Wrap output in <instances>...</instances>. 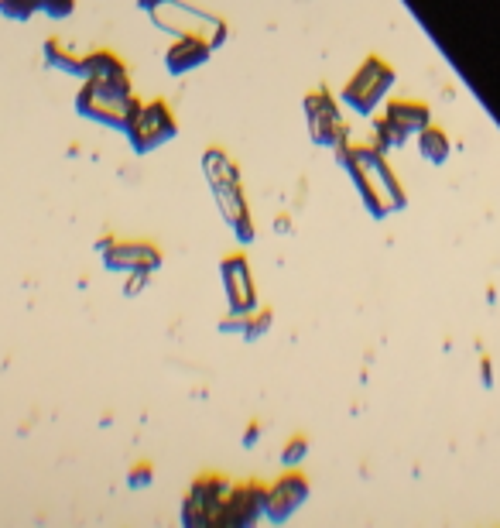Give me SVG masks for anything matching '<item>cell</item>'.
<instances>
[{"mask_svg":"<svg viewBox=\"0 0 500 528\" xmlns=\"http://www.w3.org/2000/svg\"><path fill=\"white\" fill-rule=\"evenodd\" d=\"M336 162L350 172L353 186H357L360 199L370 210L374 220H384L387 213L405 210V189L394 179V168L387 165L384 151H377L374 144H353L350 138L336 144Z\"/></svg>","mask_w":500,"mask_h":528,"instance_id":"6da1fadb","label":"cell"},{"mask_svg":"<svg viewBox=\"0 0 500 528\" xmlns=\"http://www.w3.org/2000/svg\"><path fill=\"white\" fill-rule=\"evenodd\" d=\"M203 172L209 186H213V196L220 203L223 216H227V223L233 227V234H237L240 244H250L254 240V220H250L244 186H240V172L233 165V158L223 148H209L203 155Z\"/></svg>","mask_w":500,"mask_h":528,"instance_id":"7a4b0ae2","label":"cell"},{"mask_svg":"<svg viewBox=\"0 0 500 528\" xmlns=\"http://www.w3.org/2000/svg\"><path fill=\"white\" fill-rule=\"evenodd\" d=\"M391 86H394V66L384 62L381 55H370V59L360 62V69L350 76V83L343 86V103L357 117H370Z\"/></svg>","mask_w":500,"mask_h":528,"instance_id":"3957f363","label":"cell"},{"mask_svg":"<svg viewBox=\"0 0 500 528\" xmlns=\"http://www.w3.org/2000/svg\"><path fill=\"white\" fill-rule=\"evenodd\" d=\"M124 134L137 155H148V151L161 148V144H168L179 134V120H175L172 107L165 100H151L134 110Z\"/></svg>","mask_w":500,"mask_h":528,"instance_id":"277c9868","label":"cell"},{"mask_svg":"<svg viewBox=\"0 0 500 528\" xmlns=\"http://www.w3.org/2000/svg\"><path fill=\"white\" fill-rule=\"evenodd\" d=\"M230 487L233 484L227 477H199L182 504V525L185 528L223 525V504H227Z\"/></svg>","mask_w":500,"mask_h":528,"instance_id":"5b68a950","label":"cell"},{"mask_svg":"<svg viewBox=\"0 0 500 528\" xmlns=\"http://www.w3.org/2000/svg\"><path fill=\"white\" fill-rule=\"evenodd\" d=\"M305 124H309V134L319 148H336L340 141L350 138L343 117H340V103L333 100L326 90H316L305 96Z\"/></svg>","mask_w":500,"mask_h":528,"instance_id":"8992f818","label":"cell"},{"mask_svg":"<svg viewBox=\"0 0 500 528\" xmlns=\"http://www.w3.org/2000/svg\"><path fill=\"white\" fill-rule=\"evenodd\" d=\"M96 251L103 254V264L110 271H155L161 268V251L148 240H117V237H107L96 244Z\"/></svg>","mask_w":500,"mask_h":528,"instance_id":"52a82bcc","label":"cell"},{"mask_svg":"<svg viewBox=\"0 0 500 528\" xmlns=\"http://www.w3.org/2000/svg\"><path fill=\"white\" fill-rule=\"evenodd\" d=\"M141 107V100H114V96H103L96 86L86 79V86L79 90L76 96V110L79 117H90L96 124H107V127H117V131H127V120H131L134 110Z\"/></svg>","mask_w":500,"mask_h":528,"instance_id":"ba28073f","label":"cell"},{"mask_svg":"<svg viewBox=\"0 0 500 528\" xmlns=\"http://www.w3.org/2000/svg\"><path fill=\"white\" fill-rule=\"evenodd\" d=\"M223 275V292H227L230 312H254L257 309V288H254V271H250L247 254H230L220 261Z\"/></svg>","mask_w":500,"mask_h":528,"instance_id":"9c48e42d","label":"cell"},{"mask_svg":"<svg viewBox=\"0 0 500 528\" xmlns=\"http://www.w3.org/2000/svg\"><path fill=\"white\" fill-rule=\"evenodd\" d=\"M305 501H309V477L298 474V467H288V474L278 477V484L268 487V508H264V515H268V522L281 525V522H288Z\"/></svg>","mask_w":500,"mask_h":528,"instance_id":"30bf717a","label":"cell"},{"mask_svg":"<svg viewBox=\"0 0 500 528\" xmlns=\"http://www.w3.org/2000/svg\"><path fill=\"white\" fill-rule=\"evenodd\" d=\"M264 508H268V487L257 484V480L237 484V487H230L227 504H223V525L247 528L264 515Z\"/></svg>","mask_w":500,"mask_h":528,"instance_id":"8fae6325","label":"cell"},{"mask_svg":"<svg viewBox=\"0 0 500 528\" xmlns=\"http://www.w3.org/2000/svg\"><path fill=\"white\" fill-rule=\"evenodd\" d=\"M151 21H155L161 31H168V35H203L199 24H206V28H216V24H220V18H213V14L196 11V7L172 4V0L161 4L158 11H151Z\"/></svg>","mask_w":500,"mask_h":528,"instance_id":"7c38bea8","label":"cell"},{"mask_svg":"<svg viewBox=\"0 0 500 528\" xmlns=\"http://www.w3.org/2000/svg\"><path fill=\"white\" fill-rule=\"evenodd\" d=\"M209 55H213V45H209L203 35H179L175 45L165 52V69L172 72V76H185V72L203 66Z\"/></svg>","mask_w":500,"mask_h":528,"instance_id":"4fadbf2b","label":"cell"},{"mask_svg":"<svg viewBox=\"0 0 500 528\" xmlns=\"http://www.w3.org/2000/svg\"><path fill=\"white\" fill-rule=\"evenodd\" d=\"M391 124H398L401 131L408 134H418V131H425V127L432 124V107L429 103H422V100H391L387 103V114H384Z\"/></svg>","mask_w":500,"mask_h":528,"instance_id":"5bb4252c","label":"cell"},{"mask_svg":"<svg viewBox=\"0 0 500 528\" xmlns=\"http://www.w3.org/2000/svg\"><path fill=\"white\" fill-rule=\"evenodd\" d=\"M120 76H127V66L114 52H107V48L90 52L83 59V79H120Z\"/></svg>","mask_w":500,"mask_h":528,"instance_id":"9a60e30c","label":"cell"},{"mask_svg":"<svg viewBox=\"0 0 500 528\" xmlns=\"http://www.w3.org/2000/svg\"><path fill=\"white\" fill-rule=\"evenodd\" d=\"M449 134L439 131V127H425V131H418V155L425 158L429 165H446L449 162Z\"/></svg>","mask_w":500,"mask_h":528,"instance_id":"2e32d148","label":"cell"},{"mask_svg":"<svg viewBox=\"0 0 500 528\" xmlns=\"http://www.w3.org/2000/svg\"><path fill=\"white\" fill-rule=\"evenodd\" d=\"M45 62L52 69L69 72V76H83V59H76V55H72L59 38H48L45 42Z\"/></svg>","mask_w":500,"mask_h":528,"instance_id":"e0dca14e","label":"cell"},{"mask_svg":"<svg viewBox=\"0 0 500 528\" xmlns=\"http://www.w3.org/2000/svg\"><path fill=\"white\" fill-rule=\"evenodd\" d=\"M370 144H374L377 151L405 148V144H408V134L401 131L398 124H391L387 117H377V120H374V141H370Z\"/></svg>","mask_w":500,"mask_h":528,"instance_id":"ac0fdd59","label":"cell"},{"mask_svg":"<svg viewBox=\"0 0 500 528\" xmlns=\"http://www.w3.org/2000/svg\"><path fill=\"white\" fill-rule=\"evenodd\" d=\"M271 323H274L271 309H254V312H247L244 330H240V336H244L247 343H250V340H261V336L271 330Z\"/></svg>","mask_w":500,"mask_h":528,"instance_id":"d6986e66","label":"cell"},{"mask_svg":"<svg viewBox=\"0 0 500 528\" xmlns=\"http://www.w3.org/2000/svg\"><path fill=\"white\" fill-rule=\"evenodd\" d=\"M38 11H42V0H0V14L11 21H28Z\"/></svg>","mask_w":500,"mask_h":528,"instance_id":"ffe728a7","label":"cell"},{"mask_svg":"<svg viewBox=\"0 0 500 528\" xmlns=\"http://www.w3.org/2000/svg\"><path fill=\"white\" fill-rule=\"evenodd\" d=\"M305 456H309V439H305V436H292V439H288L285 450H281V467H298Z\"/></svg>","mask_w":500,"mask_h":528,"instance_id":"44dd1931","label":"cell"},{"mask_svg":"<svg viewBox=\"0 0 500 528\" xmlns=\"http://www.w3.org/2000/svg\"><path fill=\"white\" fill-rule=\"evenodd\" d=\"M72 7H76V0H42V11L48 14V18H69Z\"/></svg>","mask_w":500,"mask_h":528,"instance_id":"7402d4cb","label":"cell"},{"mask_svg":"<svg viewBox=\"0 0 500 528\" xmlns=\"http://www.w3.org/2000/svg\"><path fill=\"white\" fill-rule=\"evenodd\" d=\"M148 278H151V271H131V285H127L124 292L134 299L137 292H144V288H148Z\"/></svg>","mask_w":500,"mask_h":528,"instance_id":"603a6c76","label":"cell"},{"mask_svg":"<svg viewBox=\"0 0 500 528\" xmlns=\"http://www.w3.org/2000/svg\"><path fill=\"white\" fill-rule=\"evenodd\" d=\"M148 484H151V467L148 463H141V467L131 470V487L137 491V487H148Z\"/></svg>","mask_w":500,"mask_h":528,"instance_id":"cb8c5ba5","label":"cell"},{"mask_svg":"<svg viewBox=\"0 0 500 528\" xmlns=\"http://www.w3.org/2000/svg\"><path fill=\"white\" fill-rule=\"evenodd\" d=\"M257 439H261V426H257V422H250L247 432H244V446H254Z\"/></svg>","mask_w":500,"mask_h":528,"instance_id":"d4e9b609","label":"cell"},{"mask_svg":"<svg viewBox=\"0 0 500 528\" xmlns=\"http://www.w3.org/2000/svg\"><path fill=\"white\" fill-rule=\"evenodd\" d=\"M161 4H168V0H137V7H141V11H148V14L158 11Z\"/></svg>","mask_w":500,"mask_h":528,"instance_id":"484cf974","label":"cell"}]
</instances>
